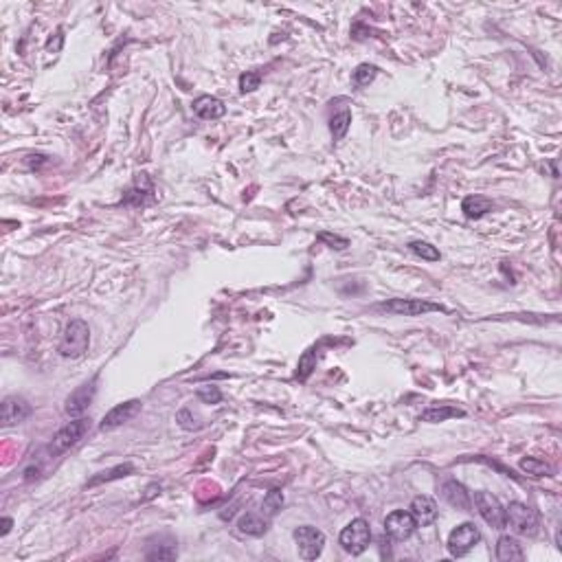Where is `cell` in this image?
I'll use <instances>...</instances> for the list:
<instances>
[{"label":"cell","mask_w":562,"mask_h":562,"mask_svg":"<svg viewBox=\"0 0 562 562\" xmlns=\"http://www.w3.org/2000/svg\"><path fill=\"white\" fill-rule=\"evenodd\" d=\"M293 536L297 542L299 556L303 560H316L318 556H321L323 547H325V534L321 529H316L312 525H303V527L295 529Z\"/></svg>","instance_id":"6"},{"label":"cell","mask_w":562,"mask_h":562,"mask_svg":"<svg viewBox=\"0 0 562 562\" xmlns=\"http://www.w3.org/2000/svg\"><path fill=\"white\" fill-rule=\"evenodd\" d=\"M11 525H13V521L9 519V516H5V519H3V531H0V534H3V536H7V534H9V531H11Z\"/></svg>","instance_id":"33"},{"label":"cell","mask_w":562,"mask_h":562,"mask_svg":"<svg viewBox=\"0 0 562 562\" xmlns=\"http://www.w3.org/2000/svg\"><path fill=\"white\" fill-rule=\"evenodd\" d=\"M349 124H352V112H349L347 105H341V108H334L332 105V114H330V132L334 136V141H341L343 136L349 130Z\"/></svg>","instance_id":"18"},{"label":"cell","mask_w":562,"mask_h":562,"mask_svg":"<svg viewBox=\"0 0 562 562\" xmlns=\"http://www.w3.org/2000/svg\"><path fill=\"white\" fill-rule=\"evenodd\" d=\"M316 369V349L312 347V349H308L306 354H303L301 358H299V367H297V378L299 380L303 383V380H308L310 378V374Z\"/></svg>","instance_id":"25"},{"label":"cell","mask_w":562,"mask_h":562,"mask_svg":"<svg viewBox=\"0 0 562 562\" xmlns=\"http://www.w3.org/2000/svg\"><path fill=\"white\" fill-rule=\"evenodd\" d=\"M88 431H90V417H75L73 422H68L66 427H62L55 433V437L51 439V444H49V454H51V457H59V454H64L73 446H77L82 439L88 435Z\"/></svg>","instance_id":"2"},{"label":"cell","mask_w":562,"mask_h":562,"mask_svg":"<svg viewBox=\"0 0 562 562\" xmlns=\"http://www.w3.org/2000/svg\"><path fill=\"white\" fill-rule=\"evenodd\" d=\"M139 411H141V400L121 402V404H117L114 408H110V411L103 415V420L99 424V431L101 433H108V431H114L119 427H124V424L130 422Z\"/></svg>","instance_id":"11"},{"label":"cell","mask_w":562,"mask_h":562,"mask_svg":"<svg viewBox=\"0 0 562 562\" xmlns=\"http://www.w3.org/2000/svg\"><path fill=\"white\" fill-rule=\"evenodd\" d=\"M132 473H134V466L130 461L128 464H119V466H114L110 470H103V473L95 475L86 485H88V488H93V485H99V483H108V481H114V479H124V477H128Z\"/></svg>","instance_id":"22"},{"label":"cell","mask_w":562,"mask_h":562,"mask_svg":"<svg viewBox=\"0 0 562 562\" xmlns=\"http://www.w3.org/2000/svg\"><path fill=\"white\" fill-rule=\"evenodd\" d=\"M521 470L531 477H547V475H552V466L549 464H545L536 457H525L521 461Z\"/></svg>","instance_id":"26"},{"label":"cell","mask_w":562,"mask_h":562,"mask_svg":"<svg viewBox=\"0 0 562 562\" xmlns=\"http://www.w3.org/2000/svg\"><path fill=\"white\" fill-rule=\"evenodd\" d=\"M318 239L327 244L330 249H337V251H345L349 246V239L347 237H341V235H334V233H321Z\"/></svg>","instance_id":"32"},{"label":"cell","mask_w":562,"mask_h":562,"mask_svg":"<svg viewBox=\"0 0 562 562\" xmlns=\"http://www.w3.org/2000/svg\"><path fill=\"white\" fill-rule=\"evenodd\" d=\"M481 540V531L475 523H461L457 525L448 536V552L452 558H461L470 549H475V545Z\"/></svg>","instance_id":"7"},{"label":"cell","mask_w":562,"mask_h":562,"mask_svg":"<svg viewBox=\"0 0 562 562\" xmlns=\"http://www.w3.org/2000/svg\"><path fill=\"white\" fill-rule=\"evenodd\" d=\"M492 209H494L492 200H490V198H485V195H468V198L461 202L464 216L470 218V220H479V218H483L485 214H490Z\"/></svg>","instance_id":"19"},{"label":"cell","mask_w":562,"mask_h":562,"mask_svg":"<svg viewBox=\"0 0 562 562\" xmlns=\"http://www.w3.org/2000/svg\"><path fill=\"white\" fill-rule=\"evenodd\" d=\"M411 514L417 525L422 527H429L437 521V503L431 498V496H415L413 503H411Z\"/></svg>","instance_id":"14"},{"label":"cell","mask_w":562,"mask_h":562,"mask_svg":"<svg viewBox=\"0 0 562 562\" xmlns=\"http://www.w3.org/2000/svg\"><path fill=\"white\" fill-rule=\"evenodd\" d=\"M31 404H29L24 398L20 396H9L3 400V406H0V427L3 429H11L16 424L24 422L29 415H31Z\"/></svg>","instance_id":"9"},{"label":"cell","mask_w":562,"mask_h":562,"mask_svg":"<svg viewBox=\"0 0 562 562\" xmlns=\"http://www.w3.org/2000/svg\"><path fill=\"white\" fill-rule=\"evenodd\" d=\"M93 398H95V380L80 385V387L75 389V391L71 393V396L66 398V404H64L66 415H71V417H82V415L86 413V408L90 406V402H93Z\"/></svg>","instance_id":"12"},{"label":"cell","mask_w":562,"mask_h":562,"mask_svg":"<svg viewBox=\"0 0 562 562\" xmlns=\"http://www.w3.org/2000/svg\"><path fill=\"white\" fill-rule=\"evenodd\" d=\"M408 249H411V253H415L417 257H422V260H427V262H439V260H442V253H439L433 244H429V242L415 239V242L408 244Z\"/></svg>","instance_id":"24"},{"label":"cell","mask_w":562,"mask_h":562,"mask_svg":"<svg viewBox=\"0 0 562 562\" xmlns=\"http://www.w3.org/2000/svg\"><path fill=\"white\" fill-rule=\"evenodd\" d=\"M417 523L413 519L411 512H404V510H396L391 512L387 519H385V534L393 540H406L411 538V534L415 531Z\"/></svg>","instance_id":"10"},{"label":"cell","mask_w":562,"mask_h":562,"mask_svg":"<svg viewBox=\"0 0 562 562\" xmlns=\"http://www.w3.org/2000/svg\"><path fill=\"white\" fill-rule=\"evenodd\" d=\"M193 112L198 114L200 119H205V121H214V119L224 117L226 105L218 97L202 95V97H198V99L193 101Z\"/></svg>","instance_id":"16"},{"label":"cell","mask_w":562,"mask_h":562,"mask_svg":"<svg viewBox=\"0 0 562 562\" xmlns=\"http://www.w3.org/2000/svg\"><path fill=\"white\" fill-rule=\"evenodd\" d=\"M262 84V75L260 73H255V71H249L244 73L239 77V90L242 93H253V90H257Z\"/></svg>","instance_id":"30"},{"label":"cell","mask_w":562,"mask_h":562,"mask_svg":"<svg viewBox=\"0 0 562 562\" xmlns=\"http://www.w3.org/2000/svg\"><path fill=\"white\" fill-rule=\"evenodd\" d=\"M376 310L387 312V314H398V316H422L429 312H446L444 306L424 299H391L385 303H378Z\"/></svg>","instance_id":"4"},{"label":"cell","mask_w":562,"mask_h":562,"mask_svg":"<svg viewBox=\"0 0 562 562\" xmlns=\"http://www.w3.org/2000/svg\"><path fill=\"white\" fill-rule=\"evenodd\" d=\"M176 422H178L185 431H195V429H200V417L195 415V413H191L189 408H180L178 415H176Z\"/></svg>","instance_id":"28"},{"label":"cell","mask_w":562,"mask_h":562,"mask_svg":"<svg viewBox=\"0 0 562 562\" xmlns=\"http://www.w3.org/2000/svg\"><path fill=\"white\" fill-rule=\"evenodd\" d=\"M523 549L516 538L512 536H501L498 542H496V560L501 562H516V560H523Z\"/></svg>","instance_id":"20"},{"label":"cell","mask_w":562,"mask_h":562,"mask_svg":"<svg viewBox=\"0 0 562 562\" xmlns=\"http://www.w3.org/2000/svg\"><path fill=\"white\" fill-rule=\"evenodd\" d=\"M341 547L352 556H360L371 542V527L364 519H354L347 527H343L339 536Z\"/></svg>","instance_id":"5"},{"label":"cell","mask_w":562,"mask_h":562,"mask_svg":"<svg viewBox=\"0 0 562 562\" xmlns=\"http://www.w3.org/2000/svg\"><path fill=\"white\" fill-rule=\"evenodd\" d=\"M90 345V327L82 318H73L66 325L62 341H59V356L62 358H80L88 352Z\"/></svg>","instance_id":"1"},{"label":"cell","mask_w":562,"mask_h":562,"mask_svg":"<svg viewBox=\"0 0 562 562\" xmlns=\"http://www.w3.org/2000/svg\"><path fill=\"white\" fill-rule=\"evenodd\" d=\"M178 556V549H176V545H161L156 547V549H151L145 554L147 560H174Z\"/></svg>","instance_id":"29"},{"label":"cell","mask_w":562,"mask_h":562,"mask_svg":"<svg viewBox=\"0 0 562 562\" xmlns=\"http://www.w3.org/2000/svg\"><path fill=\"white\" fill-rule=\"evenodd\" d=\"M283 508V492L281 490H270L264 501H262V512L268 516V519H272V516H277Z\"/></svg>","instance_id":"23"},{"label":"cell","mask_w":562,"mask_h":562,"mask_svg":"<svg viewBox=\"0 0 562 562\" xmlns=\"http://www.w3.org/2000/svg\"><path fill=\"white\" fill-rule=\"evenodd\" d=\"M464 415H466L464 408L442 404V406H431V408H427V411H424V413L420 415V420H422V422L437 424V422H446V420H450V417H464Z\"/></svg>","instance_id":"21"},{"label":"cell","mask_w":562,"mask_h":562,"mask_svg":"<svg viewBox=\"0 0 562 562\" xmlns=\"http://www.w3.org/2000/svg\"><path fill=\"white\" fill-rule=\"evenodd\" d=\"M475 505L481 514V519L488 523L492 529H503L505 527V508L501 505V501L490 494V492H485V490H479L475 492Z\"/></svg>","instance_id":"8"},{"label":"cell","mask_w":562,"mask_h":562,"mask_svg":"<svg viewBox=\"0 0 562 562\" xmlns=\"http://www.w3.org/2000/svg\"><path fill=\"white\" fill-rule=\"evenodd\" d=\"M442 496L448 505L452 508H457V510H464V512H470V508H473V496H470V492L464 488V485L459 481H446L442 485Z\"/></svg>","instance_id":"13"},{"label":"cell","mask_w":562,"mask_h":562,"mask_svg":"<svg viewBox=\"0 0 562 562\" xmlns=\"http://www.w3.org/2000/svg\"><path fill=\"white\" fill-rule=\"evenodd\" d=\"M237 531H239V534H244V536H255V538L264 536L268 531V519H264V516H260V514L246 512V514L239 516Z\"/></svg>","instance_id":"17"},{"label":"cell","mask_w":562,"mask_h":562,"mask_svg":"<svg viewBox=\"0 0 562 562\" xmlns=\"http://www.w3.org/2000/svg\"><path fill=\"white\" fill-rule=\"evenodd\" d=\"M505 525H510L519 536H536L540 529V519L536 510H531L525 503L514 501L505 508Z\"/></svg>","instance_id":"3"},{"label":"cell","mask_w":562,"mask_h":562,"mask_svg":"<svg viewBox=\"0 0 562 562\" xmlns=\"http://www.w3.org/2000/svg\"><path fill=\"white\" fill-rule=\"evenodd\" d=\"M195 396H198V400H202L205 404H218L222 400V391L214 385H207V387H200L198 391H195Z\"/></svg>","instance_id":"31"},{"label":"cell","mask_w":562,"mask_h":562,"mask_svg":"<svg viewBox=\"0 0 562 562\" xmlns=\"http://www.w3.org/2000/svg\"><path fill=\"white\" fill-rule=\"evenodd\" d=\"M376 75H378V68L374 64H360L352 75V84L356 88H364L376 80Z\"/></svg>","instance_id":"27"},{"label":"cell","mask_w":562,"mask_h":562,"mask_svg":"<svg viewBox=\"0 0 562 562\" xmlns=\"http://www.w3.org/2000/svg\"><path fill=\"white\" fill-rule=\"evenodd\" d=\"M151 193H154V187H151V180L147 178V174H139L136 176V182L128 189L124 202L126 205H147L151 200Z\"/></svg>","instance_id":"15"}]
</instances>
